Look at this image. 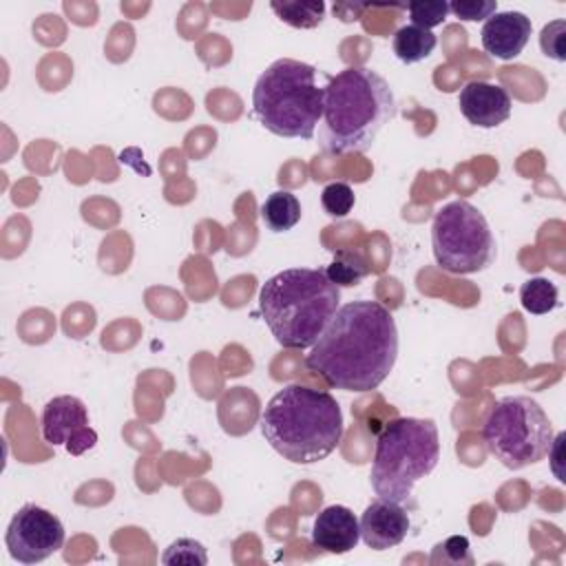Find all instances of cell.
Returning <instances> with one entry per match:
<instances>
[{
  "label": "cell",
  "instance_id": "d6986e66",
  "mask_svg": "<svg viewBox=\"0 0 566 566\" xmlns=\"http://www.w3.org/2000/svg\"><path fill=\"white\" fill-rule=\"evenodd\" d=\"M559 298L557 285L544 276H533L528 281L522 283L520 287V301L522 307L531 314H548L551 310H555Z\"/></svg>",
  "mask_w": 566,
  "mask_h": 566
},
{
  "label": "cell",
  "instance_id": "9c48e42d",
  "mask_svg": "<svg viewBox=\"0 0 566 566\" xmlns=\"http://www.w3.org/2000/svg\"><path fill=\"white\" fill-rule=\"evenodd\" d=\"M4 544L15 562L38 564L62 548L64 526L51 511L38 504H24L11 517Z\"/></svg>",
  "mask_w": 566,
  "mask_h": 566
},
{
  "label": "cell",
  "instance_id": "ffe728a7",
  "mask_svg": "<svg viewBox=\"0 0 566 566\" xmlns=\"http://www.w3.org/2000/svg\"><path fill=\"white\" fill-rule=\"evenodd\" d=\"M161 562L166 566H177V564H188V566H206L208 564V553L203 548L201 542L190 539V537H181L177 542H172L164 555Z\"/></svg>",
  "mask_w": 566,
  "mask_h": 566
},
{
  "label": "cell",
  "instance_id": "3957f363",
  "mask_svg": "<svg viewBox=\"0 0 566 566\" xmlns=\"http://www.w3.org/2000/svg\"><path fill=\"white\" fill-rule=\"evenodd\" d=\"M265 442L294 464L325 460L343 440L345 424L338 400L301 382L279 389L261 413Z\"/></svg>",
  "mask_w": 566,
  "mask_h": 566
},
{
  "label": "cell",
  "instance_id": "8fae6325",
  "mask_svg": "<svg viewBox=\"0 0 566 566\" xmlns=\"http://www.w3.org/2000/svg\"><path fill=\"white\" fill-rule=\"evenodd\" d=\"M458 106L464 119L478 128H495L511 117V95L504 86L473 80L460 88Z\"/></svg>",
  "mask_w": 566,
  "mask_h": 566
},
{
  "label": "cell",
  "instance_id": "ba28073f",
  "mask_svg": "<svg viewBox=\"0 0 566 566\" xmlns=\"http://www.w3.org/2000/svg\"><path fill=\"white\" fill-rule=\"evenodd\" d=\"M431 250L444 272L475 274L493 263L495 239L486 217L473 203L455 199L433 217Z\"/></svg>",
  "mask_w": 566,
  "mask_h": 566
},
{
  "label": "cell",
  "instance_id": "e0dca14e",
  "mask_svg": "<svg viewBox=\"0 0 566 566\" xmlns=\"http://www.w3.org/2000/svg\"><path fill=\"white\" fill-rule=\"evenodd\" d=\"M323 272L336 287H352L369 274V265L356 250H336L334 261Z\"/></svg>",
  "mask_w": 566,
  "mask_h": 566
},
{
  "label": "cell",
  "instance_id": "5bb4252c",
  "mask_svg": "<svg viewBox=\"0 0 566 566\" xmlns=\"http://www.w3.org/2000/svg\"><path fill=\"white\" fill-rule=\"evenodd\" d=\"M360 539V524L352 509L332 504L325 506L312 526V546L321 553L345 555L356 548Z\"/></svg>",
  "mask_w": 566,
  "mask_h": 566
},
{
  "label": "cell",
  "instance_id": "5b68a950",
  "mask_svg": "<svg viewBox=\"0 0 566 566\" xmlns=\"http://www.w3.org/2000/svg\"><path fill=\"white\" fill-rule=\"evenodd\" d=\"M440 460L438 427L429 418H394L376 438L371 462V489L378 497L416 509L413 486L427 478Z\"/></svg>",
  "mask_w": 566,
  "mask_h": 566
},
{
  "label": "cell",
  "instance_id": "7a4b0ae2",
  "mask_svg": "<svg viewBox=\"0 0 566 566\" xmlns=\"http://www.w3.org/2000/svg\"><path fill=\"white\" fill-rule=\"evenodd\" d=\"M396 115L389 82L367 66H347L323 86L318 144L325 153H365Z\"/></svg>",
  "mask_w": 566,
  "mask_h": 566
},
{
  "label": "cell",
  "instance_id": "7402d4cb",
  "mask_svg": "<svg viewBox=\"0 0 566 566\" xmlns=\"http://www.w3.org/2000/svg\"><path fill=\"white\" fill-rule=\"evenodd\" d=\"M411 24L431 31L433 27L442 24L444 18L449 15V2L444 0H418V2H409L407 4Z\"/></svg>",
  "mask_w": 566,
  "mask_h": 566
},
{
  "label": "cell",
  "instance_id": "30bf717a",
  "mask_svg": "<svg viewBox=\"0 0 566 566\" xmlns=\"http://www.w3.org/2000/svg\"><path fill=\"white\" fill-rule=\"evenodd\" d=\"M42 438L49 444H64L71 455L93 449L97 433L88 427L86 405L77 396H55L42 409Z\"/></svg>",
  "mask_w": 566,
  "mask_h": 566
},
{
  "label": "cell",
  "instance_id": "cb8c5ba5",
  "mask_svg": "<svg viewBox=\"0 0 566 566\" xmlns=\"http://www.w3.org/2000/svg\"><path fill=\"white\" fill-rule=\"evenodd\" d=\"M564 27H566L564 20H555V22L546 24L542 29V35H539V44H542L544 55H548V57H553L557 62L566 60V53H564Z\"/></svg>",
  "mask_w": 566,
  "mask_h": 566
},
{
  "label": "cell",
  "instance_id": "6da1fadb",
  "mask_svg": "<svg viewBox=\"0 0 566 566\" xmlns=\"http://www.w3.org/2000/svg\"><path fill=\"white\" fill-rule=\"evenodd\" d=\"M398 358V329L391 312L376 301H352L336 310L305 367L329 387L371 391L394 369Z\"/></svg>",
  "mask_w": 566,
  "mask_h": 566
},
{
  "label": "cell",
  "instance_id": "7c38bea8",
  "mask_svg": "<svg viewBox=\"0 0 566 566\" xmlns=\"http://www.w3.org/2000/svg\"><path fill=\"white\" fill-rule=\"evenodd\" d=\"M358 524L360 539L365 542V546L374 551H387L398 546L407 537L411 526L407 509L382 497L367 504Z\"/></svg>",
  "mask_w": 566,
  "mask_h": 566
},
{
  "label": "cell",
  "instance_id": "4fadbf2b",
  "mask_svg": "<svg viewBox=\"0 0 566 566\" xmlns=\"http://www.w3.org/2000/svg\"><path fill=\"white\" fill-rule=\"evenodd\" d=\"M531 18L522 11H495L484 20L480 42L482 49L497 60H515L531 38Z\"/></svg>",
  "mask_w": 566,
  "mask_h": 566
},
{
  "label": "cell",
  "instance_id": "ac0fdd59",
  "mask_svg": "<svg viewBox=\"0 0 566 566\" xmlns=\"http://www.w3.org/2000/svg\"><path fill=\"white\" fill-rule=\"evenodd\" d=\"M270 9L276 13L279 20H283L294 29H314L325 18V2L321 0H312V2H292V0L276 2L274 0L270 2Z\"/></svg>",
  "mask_w": 566,
  "mask_h": 566
},
{
  "label": "cell",
  "instance_id": "9a60e30c",
  "mask_svg": "<svg viewBox=\"0 0 566 566\" xmlns=\"http://www.w3.org/2000/svg\"><path fill=\"white\" fill-rule=\"evenodd\" d=\"M438 44V38L433 31L420 29L416 24L400 27L391 38V49L396 57L405 64H418L427 60Z\"/></svg>",
  "mask_w": 566,
  "mask_h": 566
},
{
  "label": "cell",
  "instance_id": "44dd1931",
  "mask_svg": "<svg viewBox=\"0 0 566 566\" xmlns=\"http://www.w3.org/2000/svg\"><path fill=\"white\" fill-rule=\"evenodd\" d=\"M321 203H323V210L329 214V217H345L352 212L354 203H356V197H354V190L349 184L345 181H332L323 188L321 192Z\"/></svg>",
  "mask_w": 566,
  "mask_h": 566
},
{
  "label": "cell",
  "instance_id": "8992f818",
  "mask_svg": "<svg viewBox=\"0 0 566 566\" xmlns=\"http://www.w3.org/2000/svg\"><path fill=\"white\" fill-rule=\"evenodd\" d=\"M316 69L301 60H274L254 82L252 115L259 124L290 139H312L323 115V86Z\"/></svg>",
  "mask_w": 566,
  "mask_h": 566
},
{
  "label": "cell",
  "instance_id": "52a82bcc",
  "mask_svg": "<svg viewBox=\"0 0 566 566\" xmlns=\"http://www.w3.org/2000/svg\"><path fill=\"white\" fill-rule=\"evenodd\" d=\"M482 436L489 453L506 469L517 471L537 464L551 453L555 431L537 400L506 396L491 407Z\"/></svg>",
  "mask_w": 566,
  "mask_h": 566
},
{
  "label": "cell",
  "instance_id": "603a6c76",
  "mask_svg": "<svg viewBox=\"0 0 566 566\" xmlns=\"http://www.w3.org/2000/svg\"><path fill=\"white\" fill-rule=\"evenodd\" d=\"M497 11L495 0H455L449 2V13L464 22H478V20H489Z\"/></svg>",
  "mask_w": 566,
  "mask_h": 566
},
{
  "label": "cell",
  "instance_id": "d4e9b609",
  "mask_svg": "<svg viewBox=\"0 0 566 566\" xmlns=\"http://www.w3.org/2000/svg\"><path fill=\"white\" fill-rule=\"evenodd\" d=\"M436 548L442 551L447 555V559L453 564H473V557L469 553V539L464 535H453V537L444 539L442 544H438Z\"/></svg>",
  "mask_w": 566,
  "mask_h": 566
},
{
  "label": "cell",
  "instance_id": "277c9868",
  "mask_svg": "<svg viewBox=\"0 0 566 566\" xmlns=\"http://www.w3.org/2000/svg\"><path fill=\"white\" fill-rule=\"evenodd\" d=\"M338 301L340 287L316 268L276 272L259 292L261 316L285 349L312 347L336 314Z\"/></svg>",
  "mask_w": 566,
  "mask_h": 566
},
{
  "label": "cell",
  "instance_id": "2e32d148",
  "mask_svg": "<svg viewBox=\"0 0 566 566\" xmlns=\"http://www.w3.org/2000/svg\"><path fill=\"white\" fill-rule=\"evenodd\" d=\"M261 219L270 232H287L301 221V201L290 190H276L261 203Z\"/></svg>",
  "mask_w": 566,
  "mask_h": 566
}]
</instances>
